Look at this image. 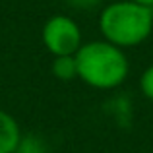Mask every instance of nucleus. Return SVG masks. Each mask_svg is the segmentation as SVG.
Returning a JSON list of instances; mask_svg holds the SVG:
<instances>
[{
    "instance_id": "obj_1",
    "label": "nucleus",
    "mask_w": 153,
    "mask_h": 153,
    "mask_svg": "<svg viewBox=\"0 0 153 153\" xmlns=\"http://www.w3.org/2000/svg\"><path fill=\"white\" fill-rule=\"evenodd\" d=\"M74 56L78 64V78L93 89H114L130 72L124 49L105 39L83 43Z\"/></svg>"
},
{
    "instance_id": "obj_2",
    "label": "nucleus",
    "mask_w": 153,
    "mask_h": 153,
    "mask_svg": "<svg viewBox=\"0 0 153 153\" xmlns=\"http://www.w3.org/2000/svg\"><path fill=\"white\" fill-rule=\"evenodd\" d=\"M99 29L105 41L120 47L142 45L153 31V8L132 0H118L103 8L99 16Z\"/></svg>"
},
{
    "instance_id": "obj_3",
    "label": "nucleus",
    "mask_w": 153,
    "mask_h": 153,
    "mask_svg": "<svg viewBox=\"0 0 153 153\" xmlns=\"http://www.w3.org/2000/svg\"><path fill=\"white\" fill-rule=\"evenodd\" d=\"M41 39L52 56H72L83 45L79 25L64 14H56L47 19L41 29Z\"/></svg>"
},
{
    "instance_id": "obj_4",
    "label": "nucleus",
    "mask_w": 153,
    "mask_h": 153,
    "mask_svg": "<svg viewBox=\"0 0 153 153\" xmlns=\"http://www.w3.org/2000/svg\"><path fill=\"white\" fill-rule=\"evenodd\" d=\"M19 124L10 112L0 108V153H16L22 142Z\"/></svg>"
},
{
    "instance_id": "obj_5",
    "label": "nucleus",
    "mask_w": 153,
    "mask_h": 153,
    "mask_svg": "<svg viewBox=\"0 0 153 153\" xmlns=\"http://www.w3.org/2000/svg\"><path fill=\"white\" fill-rule=\"evenodd\" d=\"M52 74L56 79L62 82H70V79L78 78V64H76V56H54L51 66Z\"/></svg>"
},
{
    "instance_id": "obj_6",
    "label": "nucleus",
    "mask_w": 153,
    "mask_h": 153,
    "mask_svg": "<svg viewBox=\"0 0 153 153\" xmlns=\"http://www.w3.org/2000/svg\"><path fill=\"white\" fill-rule=\"evenodd\" d=\"M140 89H142L143 97L153 101V64L143 70L142 78H140Z\"/></svg>"
},
{
    "instance_id": "obj_7",
    "label": "nucleus",
    "mask_w": 153,
    "mask_h": 153,
    "mask_svg": "<svg viewBox=\"0 0 153 153\" xmlns=\"http://www.w3.org/2000/svg\"><path fill=\"white\" fill-rule=\"evenodd\" d=\"M16 153H45V147L41 146V142L39 140H23L19 142L18 149H16Z\"/></svg>"
},
{
    "instance_id": "obj_8",
    "label": "nucleus",
    "mask_w": 153,
    "mask_h": 153,
    "mask_svg": "<svg viewBox=\"0 0 153 153\" xmlns=\"http://www.w3.org/2000/svg\"><path fill=\"white\" fill-rule=\"evenodd\" d=\"M66 2L76 10H91V8L99 6L101 0H66Z\"/></svg>"
},
{
    "instance_id": "obj_9",
    "label": "nucleus",
    "mask_w": 153,
    "mask_h": 153,
    "mask_svg": "<svg viewBox=\"0 0 153 153\" xmlns=\"http://www.w3.org/2000/svg\"><path fill=\"white\" fill-rule=\"evenodd\" d=\"M136 4H142V6H147V8H153V0H132Z\"/></svg>"
}]
</instances>
